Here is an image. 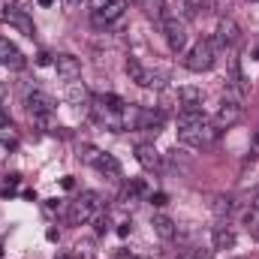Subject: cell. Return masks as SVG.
Masks as SVG:
<instances>
[{
  "label": "cell",
  "mask_w": 259,
  "mask_h": 259,
  "mask_svg": "<svg viewBox=\"0 0 259 259\" xmlns=\"http://www.w3.org/2000/svg\"><path fill=\"white\" fill-rule=\"evenodd\" d=\"M100 208H103V199H100V193H81L75 202H69L66 220H69V226H81V223L94 220V217L100 214Z\"/></svg>",
  "instance_id": "6da1fadb"
},
{
  "label": "cell",
  "mask_w": 259,
  "mask_h": 259,
  "mask_svg": "<svg viewBox=\"0 0 259 259\" xmlns=\"http://www.w3.org/2000/svg\"><path fill=\"white\" fill-rule=\"evenodd\" d=\"M217 136H220V130L205 121V124H199V127L181 130V133H178V142L187 145V148H208V145H214Z\"/></svg>",
  "instance_id": "7a4b0ae2"
},
{
  "label": "cell",
  "mask_w": 259,
  "mask_h": 259,
  "mask_svg": "<svg viewBox=\"0 0 259 259\" xmlns=\"http://www.w3.org/2000/svg\"><path fill=\"white\" fill-rule=\"evenodd\" d=\"M184 66H187L190 72H205V69H211V66H214V46H211V39L196 42L193 49L187 52V58H184Z\"/></svg>",
  "instance_id": "3957f363"
},
{
  "label": "cell",
  "mask_w": 259,
  "mask_h": 259,
  "mask_svg": "<svg viewBox=\"0 0 259 259\" xmlns=\"http://www.w3.org/2000/svg\"><path fill=\"white\" fill-rule=\"evenodd\" d=\"M124 69H127L130 81H136L139 88H166V78H163V75H157V72L145 69L136 58H130L127 64H124Z\"/></svg>",
  "instance_id": "277c9868"
},
{
  "label": "cell",
  "mask_w": 259,
  "mask_h": 259,
  "mask_svg": "<svg viewBox=\"0 0 259 259\" xmlns=\"http://www.w3.org/2000/svg\"><path fill=\"white\" fill-rule=\"evenodd\" d=\"M238 42H241V27H238V21H232V18H220V24H217V30H214L211 46L232 49V46H238Z\"/></svg>",
  "instance_id": "5b68a950"
},
{
  "label": "cell",
  "mask_w": 259,
  "mask_h": 259,
  "mask_svg": "<svg viewBox=\"0 0 259 259\" xmlns=\"http://www.w3.org/2000/svg\"><path fill=\"white\" fill-rule=\"evenodd\" d=\"M163 33H166V42L172 52H181L187 46V30H184V21H178L175 15H163Z\"/></svg>",
  "instance_id": "8992f818"
},
{
  "label": "cell",
  "mask_w": 259,
  "mask_h": 259,
  "mask_svg": "<svg viewBox=\"0 0 259 259\" xmlns=\"http://www.w3.org/2000/svg\"><path fill=\"white\" fill-rule=\"evenodd\" d=\"M241 121V103H232V100H223V106L217 109V115H214V127L217 130H229L235 127Z\"/></svg>",
  "instance_id": "52a82bcc"
},
{
  "label": "cell",
  "mask_w": 259,
  "mask_h": 259,
  "mask_svg": "<svg viewBox=\"0 0 259 259\" xmlns=\"http://www.w3.org/2000/svg\"><path fill=\"white\" fill-rule=\"evenodd\" d=\"M27 109H30V115H55V100L49 97V94H42V91H30L27 94Z\"/></svg>",
  "instance_id": "ba28073f"
},
{
  "label": "cell",
  "mask_w": 259,
  "mask_h": 259,
  "mask_svg": "<svg viewBox=\"0 0 259 259\" xmlns=\"http://www.w3.org/2000/svg\"><path fill=\"white\" fill-rule=\"evenodd\" d=\"M0 64L9 66V69H21L24 66V55L15 42H9L6 36H0Z\"/></svg>",
  "instance_id": "9c48e42d"
},
{
  "label": "cell",
  "mask_w": 259,
  "mask_h": 259,
  "mask_svg": "<svg viewBox=\"0 0 259 259\" xmlns=\"http://www.w3.org/2000/svg\"><path fill=\"white\" fill-rule=\"evenodd\" d=\"M55 69H58L61 78L75 81V78L81 75V61H78L75 55H58V58H55Z\"/></svg>",
  "instance_id": "30bf717a"
},
{
  "label": "cell",
  "mask_w": 259,
  "mask_h": 259,
  "mask_svg": "<svg viewBox=\"0 0 259 259\" xmlns=\"http://www.w3.org/2000/svg\"><path fill=\"white\" fill-rule=\"evenodd\" d=\"M136 160H139V166L148 169V172H160V169H163V157L154 151V145H139V148H136Z\"/></svg>",
  "instance_id": "8fae6325"
},
{
  "label": "cell",
  "mask_w": 259,
  "mask_h": 259,
  "mask_svg": "<svg viewBox=\"0 0 259 259\" xmlns=\"http://www.w3.org/2000/svg\"><path fill=\"white\" fill-rule=\"evenodd\" d=\"M178 130H190V127H199V124H205V112L199 109V106H181L178 109Z\"/></svg>",
  "instance_id": "7c38bea8"
},
{
  "label": "cell",
  "mask_w": 259,
  "mask_h": 259,
  "mask_svg": "<svg viewBox=\"0 0 259 259\" xmlns=\"http://www.w3.org/2000/svg\"><path fill=\"white\" fill-rule=\"evenodd\" d=\"M151 226H154V232H157L163 241H172V238L178 235V226H175V220H172V217H166V214H154Z\"/></svg>",
  "instance_id": "4fadbf2b"
},
{
  "label": "cell",
  "mask_w": 259,
  "mask_h": 259,
  "mask_svg": "<svg viewBox=\"0 0 259 259\" xmlns=\"http://www.w3.org/2000/svg\"><path fill=\"white\" fill-rule=\"evenodd\" d=\"M94 166H97V172H103V175H106V178H112V181H115V178H121V163H118L112 154H106V151L97 157V163H94Z\"/></svg>",
  "instance_id": "5bb4252c"
},
{
  "label": "cell",
  "mask_w": 259,
  "mask_h": 259,
  "mask_svg": "<svg viewBox=\"0 0 259 259\" xmlns=\"http://www.w3.org/2000/svg\"><path fill=\"white\" fill-rule=\"evenodd\" d=\"M163 121H166V115H163L160 109H142V121H139V130L157 133V130L163 127Z\"/></svg>",
  "instance_id": "9a60e30c"
},
{
  "label": "cell",
  "mask_w": 259,
  "mask_h": 259,
  "mask_svg": "<svg viewBox=\"0 0 259 259\" xmlns=\"http://www.w3.org/2000/svg\"><path fill=\"white\" fill-rule=\"evenodd\" d=\"M3 18L12 24V27H18L24 36H33L36 33V27H33V21L27 18V15H21V12H15V9H9V12H3Z\"/></svg>",
  "instance_id": "2e32d148"
},
{
  "label": "cell",
  "mask_w": 259,
  "mask_h": 259,
  "mask_svg": "<svg viewBox=\"0 0 259 259\" xmlns=\"http://www.w3.org/2000/svg\"><path fill=\"white\" fill-rule=\"evenodd\" d=\"M124 6H127V0H112L103 12H97V24H109V21L121 18L124 15Z\"/></svg>",
  "instance_id": "e0dca14e"
},
{
  "label": "cell",
  "mask_w": 259,
  "mask_h": 259,
  "mask_svg": "<svg viewBox=\"0 0 259 259\" xmlns=\"http://www.w3.org/2000/svg\"><path fill=\"white\" fill-rule=\"evenodd\" d=\"M232 247H235V232L226 226H217L214 229V250H232Z\"/></svg>",
  "instance_id": "ac0fdd59"
},
{
  "label": "cell",
  "mask_w": 259,
  "mask_h": 259,
  "mask_svg": "<svg viewBox=\"0 0 259 259\" xmlns=\"http://www.w3.org/2000/svg\"><path fill=\"white\" fill-rule=\"evenodd\" d=\"M178 103H181V106H199V103H202V88H196V84H181V88H178Z\"/></svg>",
  "instance_id": "d6986e66"
},
{
  "label": "cell",
  "mask_w": 259,
  "mask_h": 259,
  "mask_svg": "<svg viewBox=\"0 0 259 259\" xmlns=\"http://www.w3.org/2000/svg\"><path fill=\"white\" fill-rule=\"evenodd\" d=\"M142 121V106H124L121 109V130H139Z\"/></svg>",
  "instance_id": "ffe728a7"
},
{
  "label": "cell",
  "mask_w": 259,
  "mask_h": 259,
  "mask_svg": "<svg viewBox=\"0 0 259 259\" xmlns=\"http://www.w3.org/2000/svg\"><path fill=\"white\" fill-rule=\"evenodd\" d=\"M145 15H151V18H163L166 15V0H133Z\"/></svg>",
  "instance_id": "44dd1931"
},
{
  "label": "cell",
  "mask_w": 259,
  "mask_h": 259,
  "mask_svg": "<svg viewBox=\"0 0 259 259\" xmlns=\"http://www.w3.org/2000/svg\"><path fill=\"white\" fill-rule=\"evenodd\" d=\"M142 193H145V181H139V178L130 181L127 187H124V193H121V205H136V199Z\"/></svg>",
  "instance_id": "7402d4cb"
},
{
  "label": "cell",
  "mask_w": 259,
  "mask_h": 259,
  "mask_svg": "<svg viewBox=\"0 0 259 259\" xmlns=\"http://www.w3.org/2000/svg\"><path fill=\"white\" fill-rule=\"evenodd\" d=\"M91 94H88V88L81 84V81H66V100L69 103H84Z\"/></svg>",
  "instance_id": "603a6c76"
},
{
  "label": "cell",
  "mask_w": 259,
  "mask_h": 259,
  "mask_svg": "<svg viewBox=\"0 0 259 259\" xmlns=\"http://www.w3.org/2000/svg\"><path fill=\"white\" fill-rule=\"evenodd\" d=\"M232 208H235V205H232V199H229V196H217V199H214V205H211V211H214L217 217H229V214H232Z\"/></svg>",
  "instance_id": "cb8c5ba5"
},
{
  "label": "cell",
  "mask_w": 259,
  "mask_h": 259,
  "mask_svg": "<svg viewBox=\"0 0 259 259\" xmlns=\"http://www.w3.org/2000/svg\"><path fill=\"white\" fill-rule=\"evenodd\" d=\"M100 154H103V151H100V148H94V145H84V148H81V154H78V157H81V160H84V163H91V166H94V163H97V157H100Z\"/></svg>",
  "instance_id": "d4e9b609"
},
{
  "label": "cell",
  "mask_w": 259,
  "mask_h": 259,
  "mask_svg": "<svg viewBox=\"0 0 259 259\" xmlns=\"http://www.w3.org/2000/svg\"><path fill=\"white\" fill-rule=\"evenodd\" d=\"M94 226H97V235H106V232H109V226H112L109 214H97V217H94Z\"/></svg>",
  "instance_id": "484cf974"
},
{
  "label": "cell",
  "mask_w": 259,
  "mask_h": 259,
  "mask_svg": "<svg viewBox=\"0 0 259 259\" xmlns=\"http://www.w3.org/2000/svg\"><path fill=\"white\" fill-rule=\"evenodd\" d=\"M12 9H15V12H21V15H30V12H33V0H15V3H12Z\"/></svg>",
  "instance_id": "4316f807"
},
{
  "label": "cell",
  "mask_w": 259,
  "mask_h": 259,
  "mask_svg": "<svg viewBox=\"0 0 259 259\" xmlns=\"http://www.w3.org/2000/svg\"><path fill=\"white\" fill-rule=\"evenodd\" d=\"M109 3H112V0H88V6H91L94 12H103V9H106Z\"/></svg>",
  "instance_id": "83f0119b"
},
{
  "label": "cell",
  "mask_w": 259,
  "mask_h": 259,
  "mask_svg": "<svg viewBox=\"0 0 259 259\" xmlns=\"http://www.w3.org/2000/svg\"><path fill=\"white\" fill-rule=\"evenodd\" d=\"M211 256H214V250H202V247H196L190 253V259H211Z\"/></svg>",
  "instance_id": "f1b7e54d"
},
{
  "label": "cell",
  "mask_w": 259,
  "mask_h": 259,
  "mask_svg": "<svg viewBox=\"0 0 259 259\" xmlns=\"http://www.w3.org/2000/svg\"><path fill=\"white\" fill-rule=\"evenodd\" d=\"M151 202H154L157 208H163V205L169 202V196H166V193H154V196H151Z\"/></svg>",
  "instance_id": "f546056e"
},
{
  "label": "cell",
  "mask_w": 259,
  "mask_h": 259,
  "mask_svg": "<svg viewBox=\"0 0 259 259\" xmlns=\"http://www.w3.org/2000/svg\"><path fill=\"white\" fill-rule=\"evenodd\" d=\"M130 229H133L130 223H121V226H118V235H121V238H127V235H130Z\"/></svg>",
  "instance_id": "4dcf8cb0"
},
{
  "label": "cell",
  "mask_w": 259,
  "mask_h": 259,
  "mask_svg": "<svg viewBox=\"0 0 259 259\" xmlns=\"http://www.w3.org/2000/svg\"><path fill=\"white\" fill-rule=\"evenodd\" d=\"M36 64L49 66V64H52V55H46V52H42V55H39V58H36Z\"/></svg>",
  "instance_id": "1f68e13d"
},
{
  "label": "cell",
  "mask_w": 259,
  "mask_h": 259,
  "mask_svg": "<svg viewBox=\"0 0 259 259\" xmlns=\"http://www.w3.org/2000/svg\"><path fill=\"white\" fill-rule=\"evenodd\" d=\"M6 127H9V115L0 109V130H6Z\"/></svg>",
  "instance_id": "d6a6232c"
},
{
  "label": "cell",
  "mask_w": 259,
  "mask_h": 259,
  "mask_svg": "<svg viewBox=\"0 0 259 259\" xmlns=\"http://www.w3.org/2000/svg\"><path fill=\"white\" fill-rule=\"evenodd\" d=\"M3 145H6V148H15V136H6V133H3Z\"/></svg>",
  "instance_id": "836d02e7"
},
{
  "label": "cell",
  "mask_w": 259,
  "mask_h": 259,
  "mask_svg": "<svg viewBox=\"0 0 259 259\" xmlns=\"http://www.w3.org/2000/svg\"><path fill=\"white\" fill-rule=\"evenodd\" d=\"M253 238H256V241H259V223H256V226H253Z\"/></svg>",
  "instance_id": "e575fe53"
},
{
  "label": "cell",
  "mask_w": 259,
  "mask_h": 259,
  "mask_svg": "<svg viewBox=\"0 0 259 259\" xmlns=\"http://www.w3.org/2000/svg\"><path fill=\"white\" fill-rule=\"evenodd\" d=\"M39 3H42V6H52V3H55V0H39Z\"/></svg>",
  "instance_id": "d590c367"
},
{
  "label": "cell",
  "mask_w": 259,
  "mask_h": 259,
  "mask_svg": "<svg viewBox=\"0 0 259 259\" xmlns=\"http://www.w3.org/2000/svg\"><path fill=\"white\" fill-rule=\"evenodd\" d=\"M253 205H256V211H259V196H256V202H253Z\"/></svg>",
  "instance_id": "8d00e7d4"
},
{
  "label": "cell",
  "mask_w": 259,
  "mask_h": 259,
  "mask_svg": "<svg viewBox=\"0 0 259 259\" xmlns=\"http://www.w3.org/2000/svg\"><path fill=\"white\" fill-rule=\"evenodd\" d=\"M235 259H250V256H235Z\"/></svg>",
  "instance_id": "74e56055"
},
{
  "label": "cell",
  "mask_w": 259,
  "mask_h": 259,
  "mask_svg": "<svg viewBox=\"0 0 259 259\" xmlns=\"http://www.w3.org/2000/svg\"><path fill=\"white\" fill-rule=\"evenodd\" d=\"M0 97H3V84H0Z\"/></svg>",
  "instance_id": "f35d334b"
},
{
  "label": "cell",
  "mask_w": 259,
  "mask_h": 259,
  "mask_svg": "<svg viewBox=\"0 0 259 259\" xmlns=\"http://www.w3.org/2000/svg\"><path fill=\"white\" fill-rule=\"evenodd\" d=\"M69 3H78V0H69Z\"/></svg>",
  "instance_id": "ab89813d"
},
{
  "label": "cell",
  "mask_w": 259,
  "mask_h": 259,
  "mask_svg": "<svg viewBox=\"0 0 259 259\" xmlns=\"http://www.w3.org/2000/svg\"><path fill=\"white\" fill-rule=\"evenodd\" d=\"M256 142H259V136H256Z\"/></svg>",
  "instance_id": "60d3db41"
}]
</instances>
